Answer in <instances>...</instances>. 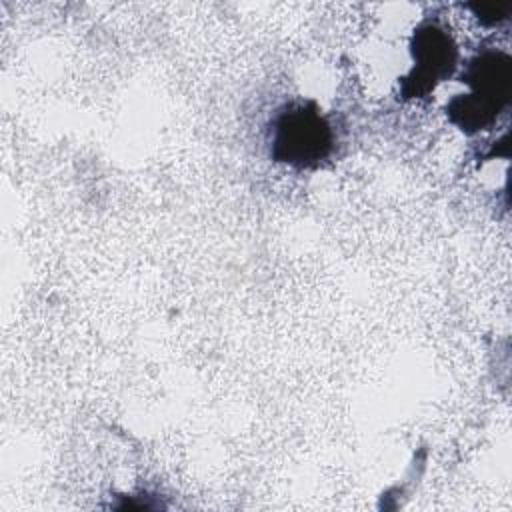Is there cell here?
Returning <instances> with one entry per match:
<instances>
[{"label":"cell","instance_id":"obj_1","mask_svg":"<svg viewBox=\"0 0 512 512\" xmlns=\"http://www.w3.org/2000/svg\"><path fill=\"white\" fill-rule=\"evenodd\" d=\"M460 82L468 84L472 92L452 98L446 106V114L462 132L474 134L490 126L508 104L512 60L504 52H482L468 62Z\"/></svg>","mask_w":512,"mask_h":512},{"label":"cell","instance_id":"obj_2","mask_svg":"<svg viewBox=\"0 0 512 512\" xmlns=\"http://www.w3.org/2000/svg\"><path fill=\"white\" fill-rule=\"evenodd\" d=\"M334 134L314 102L290 104L272 122L270 156L294 168H316L330 156Z\"/></svg>","mask_w":512,"mask_h":512},{"label":"cell","instance_id":"obj_3","mask_svg":"<svg viewBox=\"0 0 512 512\" xmlns=\"http://www.w3.org/2000/svg\"><path fill=\"white\" fill-rule=\"evenodd\" d=\"M410 52L414 58V68L402 80L404 98H420L434 90L438 82L448 78L458 62V48L438 22L424 20L412 36Z\"/></svg>","mask_w":512,"mask_h":512},{"label":"cell","instance_id":"obj_4","mask_svg":"<svg viewBox=\"0 0 512 512\" xmlns=\"http://www.w3.org/2000/svg\"><path fill=\"white\" fill-rule=\"evenodd\" d=\"M468 10L474 12V16L484 24V26H496L500 22H504L508 18V14L512 12V4L504 2V4H486V2H476V4H466Z\"/></svg>","mask_w":512,"mask_h":512}]
</instances>
